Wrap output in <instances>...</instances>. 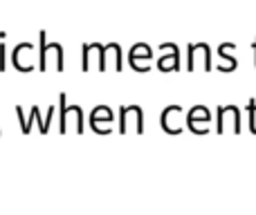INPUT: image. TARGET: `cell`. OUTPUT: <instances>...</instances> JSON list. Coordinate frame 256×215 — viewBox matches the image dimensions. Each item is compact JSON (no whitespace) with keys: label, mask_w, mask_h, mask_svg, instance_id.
<instances>
[{"label":"cell","mask_w":256,"mask_h":215,"mask_svg":"<svg viewBox=\"0 0 256 215\" xmlns=\"http://www.w3.org/2000/svg\"><path fill=\"white\" fill-rule=\"evenodd\" d=\"M158 67L162 72H173L180 67V54H178V47L171 43V54H164V56H160L158 61Z\"/></svg>","instance_id":"8fae6325"},{"label":"cell","mask_w":256,"mask_h":215,"mask_svg":"<svg viewBox=\"0 0 256 215\" xmlns=\"http://www.w3.org/2000/svg\"><path fill=\"white\" fill-rule=\"evenodd\" d=\"M112 110L108 106H97L90 112V128L99 135H108L110 132V123H112Z\"/></svg>","instance_id":"8992f818"},{"label":"cell","mask_w":256,"mask_h":215,"mask_svg":"<svg viewBox=\"0 0 256 215\" xmlns=\"http://www.w3.org/2000/svg\"><path fill=\"white\" fill-rule=\"evenodd\" d=\"M94 58H97V70L106 72V47L99 45V43L84 45V72L90 70V65H92Z\"/></svg>","instance_id":"9c48e42d"},{"label":"cell","mask_w":256,"mask_h":215,"mask_svg":"<svg viewBox=\"0 0 256 215\" xmlns=\"http://www.w3.org/2000/svg\"><path fill=\"white\" fill-rule=\"evenodd\" d=\"M61 108H63V114H61V126H58V130L66 132L68 123H72L76 132H84V112H81V108L66 106V94H61Z\"/></svg>","instance_id":"5b68a950"},{"label":"cell","mask_w":256,"mask_h":215,"mask_svg":"<svg viewBox=\"0 0 256 215\" xmlns=\"http://www.w3.org/2000/svg\"><path fill=\"white\" fill-rule=\"evenodd\" d=\"M209 121H212V112L204 106H194L189 110V114H186V126H189V130L196 132V135L209 132V128H207Z\"/></svg>","instance_id":"277c9868"},{"label":"cell","mask_w":256,"mask_h":215,"mask_svg":"<svg viewBox=\"0 0 256 215\" xmlns=\"http://www.w3.org/2000/svg\"><path fill=\"white\" fill-rule=\"evenodd\" d=\"M160 121H162V130L164 132H168V135H180L182 132V108L180 106L164 108Z\"/></svg>","instance_id":"ba28073f"},{"label":"cell","mask_w":256,"mask_h":215,"mask_svg":"<svg viewBox=\"0 0 256 215\" xmlns=\"http://www.w3.org/2000/svg\"><path fill=\"white\" fill-rule=\"evenodd\" d=\"M12 61H14V65H16L20 72H30L32 67H34V61H36L34 45H32V43L16 45V47H14V54H12Z\"/></svg>","instance_id":"52a82bcc"},{"label":"cell","mask_w":256,"mask_h":215,"mask_svg":"<svg viewBox=\"0 0 256 215\" xmlns=\"http://www.w3.org/2000/svg\"><path fill=\"white\" fill-rule=\"evenodd\" d=\"M144 132V114L140 106H126L120 112V132Z\"/></svg>","instance_id":"7a4b0ae2"},{"label":"cell","mask_w":256,"mask_h":215,"mask_svg":"<svg viewBox=\"0 0 256 215\" xmlns=\"http://www.w3.org/2000/svg\"><path fill=\"white\" fill-rule=\"evenodd\" d=\"M50 63L56 72L63 70V47L58 43H52L50 45L45 40V31H40V70L48 72L50 70Z\"/></svg>","instance_id":"6da1fadb"},{"label":"cell","mask_w":256,"mask_h":215,"mask_svg":"<svg viewBox=\"0 0 256 215\" xmlns=\"http://www.w3.org/2000/svg\"><path fill=\"white\" fill-rule=\"evenodd\" d=\"M240 132V110L236 106H220L218 108V132Z\"/></svg>","instance_id":"3957f363"},{"label":"cell","mask_w":256,"mask_h":215,"mask_svg":"<svg viewBox=\"0 0 256 215\" xmlns=\"http://www.w3.org/2000/svg\"><path fill=\"white\" fill-rule=\"evenodd\" d=\"M150 56H153V54H150V47H148V45H144V43L132 45L130 52H128V61H130V65L135 67V70H137V65H140V58H142V63L148 67Z\"/></svg>","instance_id":"30bf717a"}]
</instances>
